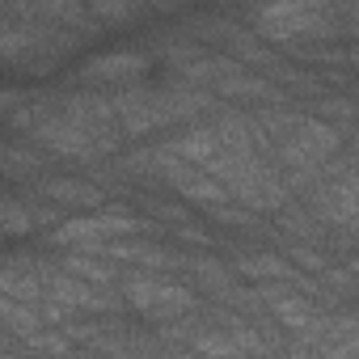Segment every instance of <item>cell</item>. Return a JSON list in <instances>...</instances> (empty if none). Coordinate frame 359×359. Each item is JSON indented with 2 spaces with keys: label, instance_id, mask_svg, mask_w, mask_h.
Returning <instances> with one entry per match:
<instances>
[{
  "label": "cell",
  "instance_id": "obj_7",
  "mask_svg": "<svg viewBox=\"0 0 359 359\" xmlns=\"http://www.w3.org/2000/svg\"><path fill=\"white\" fill-rule=\"evenodd\" d=\"M161 148H165L173 161L203 169V165L220 152V140H216L212 123H191V127H173L169 135H161Z\"/></svg>",
  "mask_w": 359,
  "mask_h": 359
},
{
  "label": "cell",
  "instance_id": "obj_11",
  "mask_svg": "<svg viewBox=\"0 0 359 359\" xmlns=\"http://www.w3.org/2000/svg\"><path fill=\"white\" fill-rule=\"evenodd\" d=\"M0 359H34V355H30L22 342H13L5 330H0Z\"/></svg>",
  "mask_w": 359,
  "mask_h": 359
},
{
  "label": "cell",
  "instance_id": "obj_1",
  "mask_svg": "<svg viewBox=\"0 0 359 359\" xmlns=\"http://www.w3.org/2000/svg\"><path fill=\"white\" fill-rule=\"evenodd\" d=\"M203 173L229 195V203H237V208H245V212H254V216H262V220H271L279 208L292 203V195H287V187H283L275 161H271L266 152H258V148H245V152H216V156L203 165Z\"/></svg>",
  "mask_w": 359,
  "mask_h": 359
},
{
  "label": "cell",
  "instance_id": "obj_2",
  "mask_svg": "<svg viewBox=\"0 0 359 359\" xmlns=\"http://www.w3.org/2000/svg\"><path fill=\"white\" fill-rule=\"evenodd\" d=\"M118 300H123V313L135 317L140 325H169L177 317L195 313L199 296L182 283V279H169V275H144V271H123L118 275Z\"/></svg>",
  "mask_w": 359,
  "mask_h": 359
},
{
  "label": "cell",
  "instance_id": "obj_5",
  "mask_svg": "<svg viewBox=\"0 0 359 359\" xmlns=\"http://www.w3.org/2000/svg\"><path fill=\"white\" fill-rule=\"evenodd\" d=\"M64 165H55L47 152H39L34 144L18 140V135H5L0 131V187L9 191H30L34 182H43L47 173H55Z\"/></svg>",
  "mask_w": 359,
  "mask_h": 359
},
{
  "label": "cell",
  "instance_id": "obj_8",
  "mask_svg": "<svg viewBox=\"0 0 359 359\" xmlns=\"http://www.w3.org/2000/svg\"><path fill=\"white\" fill-rule=\"evenodd\" d=\"M51 258H55V266H60L64 275H72V279H81V283H89V287H102V292H114V287H118L123 266H114V262H106V258H97V254L68 250V254H51Z\"/></svg>",
  "mask_w": 359,
  "mask_h": 359
},
{
  "label": "cell",
  "instance_id": "obj_10",
  "mask_svg": "<svg viewBox=\"0 0 359 359\" xmlns=\"http://www.w3.org/2000/svg\"><path fill=\"white\" fill-rule=\"evenodd\" d=\"M26 97H30V89H22V85H0V123H5Z\"/></svg>",
  "mask_w": 359,
  "mask_h": 359
},
{
  "label": "cell",
  "instance_id": "obj_6",
  "mask_svg": "<svg viewBox=\"0 0 359 359\" xmlns=\"http://www.w3.org/2000/svg\"><path fill=\"white\" fill-rule=\"evenodd\" d=\"M0 296H9L26 309L39 313L43 304V283H39V250H13L0 254Z\"/></svg>",
  "mask_w": 359,
  "mask_h": 359
},
{
  "label": "cell",
  "instance_id": "obj_9",
  "mask_svg": "<svg viewBox=\"0 0 359 359\" xmlns=\"http://www.w3.org/2000/svg\"><path fill=\"white\" fill-rule=\"evenodd\" d=\"M0 330H5L13 342H30L39 330H43V321H39V313L34 309H26V304H18V300H9V296H0Z\"/></svg>",
  "mask_w": 359,
  "mask_h": 359
},
{
  "label": "cell",
  "instance_id": "obj_3",
  "mask_svg": "<svg viewBox=\"0 0 359 359\" xmlns=\"http://www.w3.org/2000/svg\"><path fill=\"white\" fill-rule=\"evenodd\" d=\"M152 76H156V68H152V60H148L144 47H118V51L85 55L60 85L114 93V89H127V85H140V81H152Z\"/></svg>",
  "mask_w": 359,
  "mask_h": 359
},
{
  "label": "cell",
  "instance_id": "obj_4",
  "mask_svg": "<svg viewBox=\"0 0 359 359\" xmlns=\"http://www.w3.org/2000/svg\"><path fill=\"white\" fill-rule=\"evenodd\" d=\"M22 195H30L34 203H47V208H55V212H64V216H85V212H97L102 203H110L85 173H76V169H55V173H47L43 182H34L30 191H22Z\"/></svg>",
  "mask_w": 359,
  "mask_h": 359
}]
</instances>
